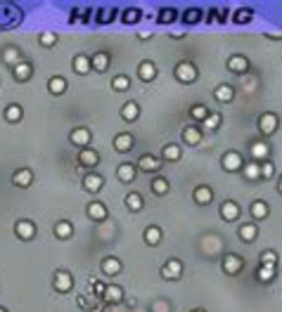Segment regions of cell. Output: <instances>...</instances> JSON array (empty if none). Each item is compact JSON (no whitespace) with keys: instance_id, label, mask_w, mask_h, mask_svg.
Instances as JSON below:
<instances>
[{"instance_id":"6da1fadb","label":"cell","mask_w":282,"mask_h":312,"mask_svg":"<svg viewBox=\"0 0 282 312\" xmlns=\"http://www.w3.org/2000/svg\"><path fill=\"white\" fill-rule=\"evenodd\" d=\"M173 74H176V78H178L180 83H194L197 78H200V71H197V67H194L192 61H178L176 64V69H173Z\"/></svg>"},{"instance_id":"7a4b0ae2","label":"cell","mask_w":282,"mask_h":312,"mask_svg":"<svg viewBox=\"0 0 282 312\" xmlns=\"http://www.w3.org/2000/svg\"><path fill=\"white\" fill-rule=\"evenodd\" d=\"M52 286H55V291H60V293H69L71 289H74V277H71V272L55 270V274H52Z\"/></svg>"},{"instance_id":"3957f363","label":"cell","mask_w":282,"mask_h":312,"mask_svg":"<svg viewBox=\"0 0 282 312\" xmlns=\"http://www.w3.org/2000/svg\"><path fill=\"white\" fill-rule=\"evenodd\" d=\"M90 140H93V133H90V128H86V126H78V128H74L69 133V142L74 144V147H78V149H86L90 144Z\"/></svg>"},{"instance_id":"277c9868","label":"cell","mask_w":282,"mask_h":312,"mask_svg":"<svg viewBox=\"0 0 282 312\" xmlns=\"http://www.w3.org/2000/svg\"><path fill=\"white\" fill-rule=\"evenodd\" d=\"M220 166H223V170H228V173H237V170L244 168L242 154L240 151H225L223 159H220Z\"/></svg>"},{"instance_id":"5b68a950","label":"cell","mask_w":282,"mask_h":312,"mask_svg":"<svg viewBox=\"0 0 282 312\" xmlns=\"http://www.w3.org/2000/svg\"><path fill=\"white\" fill-rule=\"evenodd\" d=\"M220 267H223V272H225V274L235 277V274H237V272L244 267V260H242L237 253H225V256H223V263H220Z\"/></svg>"},{"instance_id":"8992f818","label":"cell","mask_w":282,"mask_h":312,"mask_svg":"<svg viewBox=\"0 0 282 312\" xmlns=\"http://www.w3.org/2000/svg\"><path fill=\"white\" fill-rule=\"evenodd\" d=\"M14 234H17L21 241H31V239L36 237V223H31V220H17Z\"/></svg>"},{"instance_id":"52a82bcc","label":"cell","mask_w":282,"mask_h":312,"mask_svg":"<svg viewBox=\"0 0 282 312\" xmlns=\"http://www.w3.org/2000/svg\"><path fill=\"white\" fill-rule=\"evenodd\" d=\"M12 184H14V187H19V190H26V187H31V184H34V170H31V168L14 170Z\"/></svg>"},{"instance_id":"ba28073f","label":"cell","mask_w":282,"mask_h":312,"mask_svg":"<svg viewBox=\"0 0 282 312\" xmlns=\"http://www.w3.org/2000/svg\"><path fill=\"white\" fill-rule=\"evenodd\" d=\"M180 274H183V263H180L178 258H171L168 263L161 267V277L168 279V282H176V279H180Z\"/></svg>"},{"instance_id":"9c48e42d","label":"cell","mask_w":282,"mask_h":312,"mask_svg":"<svg viewBox=\"0 0 282 312\" xmlns=\"http://www.w3.org/2000/svg\"><path fill=\"white\" fill-rule=\"evenodd\" d=\"M259 130H261L263 135H273L277 130V116L266 111V114L259 116Z\"/></svg>"},{"instance_id":"30bf717a","label":"cell","mask_w":282,"mask_h":312,"mask_svg":"<svg viewBox=\"0 0 282 312\" xmlns=\"http://www.w3.org/2000/svg\"><path fill=\"white\" fill-rule=\"evenodd\" d=\"M192 197H194V204L209 206V204L213 201V190L209 187V184H200V187H194Z\"/></svg>"},{"instance_id":"8fae6325","label":"cell","mask_w":282,"mask_h":312,"mask_svg":"<svg viewBox=\"0 0 282 312\" xmlns=\"http://www.w3.org/2000/svg\"><path fill=\"white\" fill-rule=\"evenodd\" d=\"M71 69H74L78 76H86L93 71V61H90L88 54H76L74 61H71Z\"/></svg>"},{"instance_id":"7c38bea8","label":"cell","mask_w":282,"mask_h":312,"mask_svg":"<svg viewBox=\"0 0 282 312\" xmlns=\"http://www.w3.org/2000/svg\"><path fill=\"white\" fill-rule=\"evenodd\" d=\"M138 76H140V81H145V83L154 81V78H157V64L150 61V59L140 61L138 64Z\"/></svg>"},{"instance_id":"4fadbf2b","label":"cell","mask_w":282,"mask_h":312,"mask_svg":"<svg viewBox=\"0 0 282 312\" xmlns=\"http://www.w3.org/2000/svg\"><path fill=\"white\" fill-rule=\"evenodd\" d=\"M102 187H104L102 175H97V173H88V175L83 177V190L90 192V194H97Z\"/></svg>"},{"instance_id":"5bb4252c","label":"cell","mask_w":282,"mask_h":312,"mask_svg":"<svg viewBox=\"0 0 282 312\" xmlns=\"http://www.w3.org/2000/svg\"><path fill=\"white\" fill-rule=\"evenodd\" d=\"M86 213H88V217L93 220V223H102V220H107V206L100 204V201H93V204H88Z\"/></svg>"},{"instance_id":"9a60e30c","label":"cell","mask_w":282,"mask_h":312,"mask_svg":"<svg viewBox=\"0 0 282 312\" xmlns=\"http://www.w3.org/2000/svg\"><path fill=\"white\" fill-rule=\"evenodd\" d=\"M78 163H81V166H88V168H95L97 163H100V154H97L95 149H90V147L78 149Z\"/></svg>"},{"instance_id":"2e32d148","label":"cell","mask_w":282,"mask_h":312,"mask_svg":"<svg viewBox=\"0 0 282 312\" xmlns=\"http://www.w3.org/2000/svg\"><path fill=\"white\" fill-rule=\"evenodd\" d=\"M133 144H135V140H133L131 133H119V135L114 137V149L121 151V154L131 151V149H133Z\"/></svg>"},{"instance_id":"e0dca14e","label":"cell","mask_w":282,"mask_h":312,"mask_svg":"<svg viewBox=\"0 0 282 312\" xmlns=\"http://www.w3.org/2000/svg\"><path fill=\"white\" fill-rule=\"evenodd\" d=\"M12 76L17 83H26L31 76H34V67L29 64V61H21V64H17V67L12 69Z\"/></svg>"},{"instance_id":"ac0fdd59","label":"cell","mask_w":282,"mask_h":312,"mask_svg":"<svg viewBox=\"0 0 282 312\" xmlns=\"http://www.w3.org/2000/svg\"><path fill=\"white\" fill-rule=\"evenodd\" d=\"M220 217L225 220V223H233L240 217V206L235 204V201H223L220 204Z\"/></svg>"},{"instance_id":"d6986e66","label":"cell","mask_w":282,"mask_h":312,"mask_svg":"<svg viewBox=\"0 0 282 312\" xmlns=\"http://www.w3.org/2000/svg\"><path fill=\"white\" fill-rule=\"evenodd\" d=\"M138 175V166H133V163H121L117 168V177L121 182H133Z\"/></svg>"},{"instance_id":"ffe728a7","label":"cell","mask_w":282,"mask_h":312,"mask_svg":"<svg viewBox=\"0 0 282 312\" xmlns=\"http://www.w3.org/2000/svg\"><path fill=\"white\" fill-rule=\"evenodd\" d=\"M183 142H185L187 147H197V144L202 142V128H197V126H187V128L183 130Z\"/></svg>"},{"instance_id":"44dd1931","label":"cell","mask_w":282,"mask_h":312,"mask_svg":"<svg viewBox=\"0 0 282 312\" xmlns=\"http://www.w3.org/2000/svg\"><path fill=\"white\" fill-rule=\"evenodd\" d=\"M135 166H138L140 170H145V173H157V170L161 168L159 159H154V156H150V154H143V156H140Z\"/></svg>"},{"instance_id":"7402d4cb","label":"cell","mask_w":282,"mask_h":312,"mask_svg":"<svg viewBox=\"0 0 282 312\" xmlns=\"http://www.w3.org/2000/svg\"><path fill=\"white\" fill-rule=\"evenodd\" d=\"M121 270H124V265H121L119 258H114V256H107V258L102 260V272L107 277H117Z\"/></svg>"},{"instance_id":"603a6c76","label":"cell","mask_w":282,"mask_h":312,"mask_svg":"<svg viewBox=\"0 0 282 312\" xmlns=\"http://www.w3.org/2000/svg\"><path fill=\"white\" fill-rule=\"evenodd\" d=\"M228 69H230L233 74H247L249 59L247 57H242V54H233V57L228 59Z\"/></svg>"},{"instance_id":"cb8c5ba5","label":"cell","mask_w":282,"mask_h":312,"mask_svg":"<svg viewBox=\"0 0 282 312\" xmlns=\"http://www.w3.org/2000/svg\"><path fill=\"white\" fill-rule=\"evenodd\" d=\"M213 97H216V100H218L220 104L233 102V100H235V90H233V85H228V83H220L218 88L213 90Z\"/></svg>"},{"instance_id":"d4e9b609","label":"cell","mask_w":282,"mask_h":312,"mask_svg":"<svg viewBox=\"0 0 282 312\" xmlns=\"http://www.w3.org/2000/svg\"><path fill=\"white\" fill-rule=\"evenodd\" d=\"M237 234H240V239L242 241H247V244H251V241H254L256 237H259V227H256L254 223H244L240 227V230H237Z\"/></svg>"},{"instance_id":"484cf974","label":"cell","mask_w":282,"mask_h":312,"mask_svg":"<svg viewBox=\"0 0 282 312\" xmlns=\"http://www.w3.org/2000/svg\"><path fill=\"white\" fill-rule=\"evenodd\" d=\"M251 159H254L256 163L259 161H268V154H270V147L266 142H254L251 144Z\"/></svg>"},{"instance_id":"4316f807","label":"cell","mask_w":282,"mask_h":312,"mask_svg":"<svg viewBox=\"0 0 282 312\" xmlns=\"http://www.w3.org/2000/svg\"><path fill=\"white\" fill-rule=\"evenodd\" d=\"M107 303H121L124 300V289L119 284H109L107 289H104V296H102Z\"/></svg>"},{"instance_id":"83f0119b","label":"cell","mask_w":282,"mask_h":312,"mask_svg":"<svg viewBox=\"0 0 282 312\" xmlns=\"http://www.w3.org/2000/svg\"><path fill=\"white\" fill-rule=\"evenodd\" d=\"M55 237L57 239H69L71 234H74V223H69V220H60V223H55Z\"/></svg>"},{"instance_id":"f1b7e54d","label":"cell","mask_w":282,"mask_h":312,"mask_svg":"<svg viewBox=\"0 0 282 312\" xmlns=\"http://www.w3.org/2000/svg\"><path fill=\"white\" fill-rule=\"evenodd\" d=\"M90 61H93V71L102 74V71H107V67H109V54L107 52H95L93 57H90Z\"/></svg>"},{"instance_id":"f546056e","label":"cell","mask_w":282,"mask_h":312,"mask_svg":"<svg viewBox=\"0 0 282 312\" xmlns=\"http://www.w3.org/2000/svg\"><path fill=\"white\" fill-rule=\"evenodd\" d=\"M138 116H140V107L138 102H126L124 107H121V118L124 121H138Z\"/></svg>"},{"instance_id":"4dcf8cb0","label":"cell","mask_w":282,"mask_h":312,"mask_svg":"<svg viewBox=\"0 0 282 312\" xmlns=\"http://www.w3.org/2000/svg\"><path fill=\"white\" fill-rule=\"evenodd\" d=\"M3 61H5L7 67H17V64H21V52L17 48H5L3 50Z\"/></svg>"},{"instance_id":"1f68e13d","label":"cell","mask_w":282,"mask_h":312,"mask_svg":"<svg viewBox=\"0 0 282 312\" xmlns=\"http://www.w3.org/2000/svg\"><path fill=\"white\" fill-rule=\"evenodd\" d=\"M48 90H50V95H64L67 81H64L62 76H52V78L48 81Z\"/></svg>"},{"instance_id":"d6a6232c","label":"cell","mask_w":282,"mask_h":312,"mask_svg":"<svg viewBox=\"0 0 282 312\" xmlns=\"http://www.w3.org/2000/svg\"><path fill=\"white\" fill-rule=\"evenodd\" d=\"M145 244L147 246H157L159 241H161V230H159L157 225H150V227H147V230H145Z\"/></svg>"},{"instance_id":"836d02e7","label":"cell","mask_w":282,"mask_h":312,"mask_svg":"<svg viewBox=\"0 0 282 312\" xmlns=\"http://www.w3.org/2000/svg\"><path fill=\"white\" fill-rule=\"evenodd\" d=\"M180 156H183V149H180L178 144H166L164 149H161V159L164 161H180Z\"/></svg>"},{"instance_id":"e575fe53","label":"cell","mask_w":282,"mask_h":312,"mask_svg":"<svg viewBox=\"0 0 282 312\" xmlns=\"http://www.w3.org/2000/svg\"><path fill=\"white\" fill-rule=\"evenodd\" d=\"M143 197H140L138 192H131L128 197H126V208L131 210V213H140L143 210Z\"/></svg>"},{"instance_id":"d590c367","label":"cell","mask_w":282,"mask_h":312,"mask_svg":"<svg viewBox=\"0 0 282 312\" xmlns=\"http://www.w3.org/2000/svg\"><path fill=\"white\" fill-rule=\"evenodd\" d=\"M268 213H270L268 204H266V201H261V199L251 204V217H254V220H263V217H268Z\"/></svg>"},{"instance_id":"8d00e7d4","label":"cell","mask_w":282,"mask_h":312,"mask_svg":"<svg viewBox=\"0 0 282 312\" xmlns=\"http://www.w3.org/2000/svg\"><path fill=\"white\" fill-rule=\"evenodd\" d=\"M21 116H24L21 104H10V107L5 109V121H10V123H19Z\"/></svg>"},{"instance_id":"74e56055","label":"cell","mask_w":282,"mask_h":312,"mask_svg":"<svg viewBox=\"0 0 282 312\" xmlns=\"http://www.w3.org/2000/svg\"><path fill=\"white\" fill-rule=\"evenodd\" d=\"M244 177L247 180H259L261 177V163H256V161H249V163H244Z\"/></svg>"},{"instance_id":"f35d334b","label":"cell","mask_w":282,"mask_h":312,"mask_svg":"<svg viewBox=\"0 0 282 312\" xmlns=\"http://www.w3.org/2000/svg\"><path fill=\"white\" fill-rule=\"evenodd\" d=\"M131 88V78L128 76H114L111 78V90H117V92H124V90H128Z\"/></svg>"},{"instance_id":"ab89813d","label":"cell","mask_w":282,"mask_h":312,"mask_svg":"<svg viewBox=\"0 0 282 312\" xmlns=\"http://www.w3.org/2000/svg\"><path fill=\"white\" fill-rule=\"evenodd\" d=\"M168 190H171V184H168V180H166V177H157V180L152 182V192H154V194H159V197L168 194Z\"/></svg>"},{"instance_id":"60d3db41","label":"cell","mask_w":282,"mask_h":312,"mask_svg":"<svg viewBox=\"0 0 282 312\" xmlns=\"http://www.w3.org/2000/svg\"><path fill=\"white\" fill-rule=\"evenodd\" d=\"M209 114H211V111H209V109L204 107V104H194V107L190 109V116H192L194 121H202V123H204V121L209 118Z\"/></svg>"},{"instance_id":"b9f144b4","label":"cell","mask_w":282,"mask_h":312,"mask_svg":"<svg viewBox=\"0 0 282 312\" xmlns=\"http://www.w3.org/2000/svg\"><path fill=\"white\" fill-rule=\"evenodd\" d=\"M256 277H259V282H273V277H275V267H268V265H261L259 267V272H256Z\"/></svg>"},{"instance_id":"7bdbcfd3","label":"cell","mask_w":282,"mask_h":312,"mask_svg":"<svg viewBox=\"0 0 282 312\" xmlns=\"http://www.w3.org/2000/svg\"><path fill=\"white\" fill-rule=\"evenodd\" d=\"M124 24H138L140 19H143V14H140V10H135V7H128V10H124Z\"/></svg>"},{"instance_id":"ee69618b","label":"cell","mask_w":282,"mask_h":312,"mask_svg":"<svg viewBox=\"0 0 282 312\" xmlns=\"http://www.w3.org/2000/svg\"><path fill=\"white\" fill-rule=\"evenodd\" d=\"M38 43H41L43 48H52V45H57V34H52V31H45V34L38 36Z\"/></svg>"},{"instance_id":"f6af8a7d","label":"cell","mask_w":282,"mask_h":312,"mask_svg":"<svg viewBox=\"0 0 282 312\" xmlns=\"http://www.w3.org/2000/svg\"><path fill=\"white\" fill-rule=\"evenodd\" d=\"M183 19H185V24H200V21H202V10H197V7H190Z\"/></svg>"},{"instance_id":"bcb514c9","label":"cell","mask_w":282,"mask_h":312,"mask_svg":"<svg viewBox=\"0 0 282 312\" xmlns=\"http://www.w3.org/2000/svg\"><path fill=\"white\" fill-rule=\"evenodd\" d=\"M259 260H261V265L275 267V265H277V253H275V251H263L261 256H259Z\"/></svg>"},{"instance_id":"7dc6e473","label":"cell","mask_w":282,"mask_h":312,"mask_svg":"<svg viewBox=\"0 0 282 312\" xmlns=\"http://www.w3.org/2000/svg\"><path fill=\"white\" fill-rule=\"evenodd\" d=\"M251 17H254V12H251L249 7H242V10L235 12V21H237V24H247V21H251Z\"/></svg>"},{"instance_id":"c3c4849f","label":"cell","mask_w":282,"mask_h":312,"mask_svg":"<svg viewBox=\"0 0 282 312\" xmlns=\"http://www.w3.org/2000/svg\"><path fill=\"white\" fill-rule=\"evenodd\" d=\"M273 175H275V166H273L270 161H263L261 163V177L263 180H270Z\"/></svg>"},{"instance_id":"681fc988","label":"cell","mask_w":282,"mask_h":312,"mask_svg":"<svg viewBox=\"0 0 282 312\" xmlns=\"http://www.w3.org/2000/svg\"><path fill=\"white\" fill-rule=\"evenodd\" d=\"M220 126V114H209V118L204 121V128L207 130H216Z\"/></svg>"},{"instance_id":"f907efd6","label":"cell","mask_w":282,"mask_h":312,"mask_svg":"<svg viewBox=\"0 0 282 312\" xmlns=\"http://www.w3.org/2000/svg\"><path fill=\"white\" fill-rule=\"evenodd\" d=\"M159 21H161V24H171V21H176V10H173V7H168V10H161V17H159Z\"/></svg>"},{"instance_id":"816d5d0a","label":"cell","mask_w":282,"mask_h":312,"mask_svg":"<svg viewBox=\"0 0 282 312\" xmlns=\"http://www.w3.org/2000/svg\"><path fill=\"white\" fill-rule=\"evenodd\" d=\"M171 307H168V303H154V307H152V312H168Z\"/></svg>"},{"instance_id":"f5cc1de1","label":"cell","mask_w":282,"mask_h":312,"mask_svg":"<svg viewBox=\"0 0 282 312\" xmlns=\"http://www.w3.org/2000/svg\"><path fill=\"white\" fill-rule=\"evenodd\" d=\"M104 289H107V286H104V284H95V291H97V296H104Z\"/></svg>"},{"instance_id":"db71d44e","label":"cell","mask_w":282,"mask_h":312,"mask_svg":"<svg viewBox=\"0 0 282 312\" xmlns=\"http://www.w3.org/2000/svg\"><path fill=\"white\" fill-rule=\"evenodd\" d=\"M138 38L140 41H147V38H152V34L150 31H143V34H138Z\"/></svg>"},{"instance_id":"11a10c76","label":"cell","mask_w":282,"mask_h":312,"mask_svg":"<svg viewBox=\"0 0 282 312\" xmlns=\"http://www.w3.org/2000/svg\"><path fill=\"white\" fill-rule=\"evenodd\" d=\"M277 192L282 194V177H280V182H277Z\"/></svg>"},{"instance_id":"9f6ffc18","label":"cell","mask_w":282,"mask_h":312,"mask_svg":"<svg viewBox=\"0 0 282 312\" xmlns=\"http://www.w3.org/2000/svg\"><path fill=\"white\" fill-rule=\"evenodd\" d=\"M192 312H207V310H202V307H197V310H192Z\"/></svg>"},{"instance_id":"6f0895ef","label":"cell","mask_w":282,"mask_h":312,"mask_svg":"<svg viewBox=\"0 0 282 312\" xmlns=\"http://www.w3.org/2000/svg\"><path fill=\"white\" fill-rule=\"evenodd\" d=\"M0 312H7V310H5V307H0Z\"/></svg>"}]
</instances>
